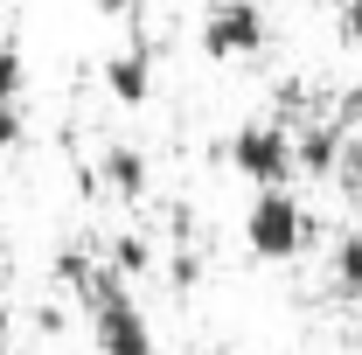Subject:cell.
Wrapping results in <instances>:
<instances>
[{
    "label": "cell",
    "instance_id": "1",
    "mask_svg": "<svg viewBox=\"0 0 362 355\" xmlns=\"http://www.w3.org/2000/svg\"><path fill=\"white\" fill-rule=\"evenodd\" d=\"M320 244V223L314 209L293 195V188H258L251 202H244V251L258 258V265H293V258H307Z\"/></svg>",
    "mask_w": 362,
    "mask_h": 355
},
{
    "label": "cell",
    "instance_id": "2",
    "mask_svg": "<svg viewBox=\"0 0 362 355\" xmlns=\"http://www.w3.org/2000/svg\"><path fill=\"white\" fill-rule=\"evenodd\" d=\"M223 161H230L244 181H251V188H293V175H300L293 133H286V126H272V119L237 126V133L223 139Z\"/></svg>",
    "mask_w": 362,
    "mask_h": 355
},
{
    "label": "cell",
    "instance_id": "3",
    "mask_svg": "<svg viewBox=\"0 0 362 355\" xmlns=\"http://www.w3.org/2000/svg\"><path fill=\"white\" fill-rule=\"evenodd\" d=\"M265 42H272V21L258 0H216L202 14V56L209 63H251Z\"/></svg>",
    "mask_w": 362,
    "mask_h": 355
},
{
    "label": "cell",
    "instance_id": "4",
    "mask_svg": "<svg viewBox=\"0 0 362 355\" xmlns=\"http://www.w3.org/2000/svg\"><path fill=\"white\" fill-rule=\"evenodd\" d=\"M98 181H105L119 202H139V195L153 188V168H146V153H139L133 139H112V146L98 153Z\"/></svg>",
    "mask_w": 362,
    "mask_h": 355
},
{
    "label": "cell",
    "instance_id": "5",
    "mask_svg": "<svg viewBox=\"0 0 362 355\" xmlns=\"http://www.w3.org/2000/svg\"><path fill=\"white\" fill-rule=\"evenodd\" d=\"M105 91H112L119 105H146V98H153V49L126 42L119 56H105Z\"/></svg>",
    "mask_w": 362,
    "mask_h": 355
},
{
    "label": "cell",
    "instance_id": "6",
    "mask_svg": "<svg viewBox=\"0 0 362 355\" xmlns=\"http://www.w3.org/2000/svg\"><path fill=\"white\" fill-rule=\"evenodd\" d=\"M334 286H341L349 300H362V230L334 237Z\"/></svg>",
    "mask_w": 362,
    "mask_h": 355
},
{
    "label": "cell",
    "instance_id": "7",
    "mask_svg": "<svg viewBox=\"0 0 362 355\" xmlns=\"http://www.w3.org/2000/svg\"><path fill=\"white\" fill-rule=\"evenodd\" d=\"M105 265H112L119 279H126V286H133L139 272L153 265V244H146V237H112V251H105Z\"/></svg>",
    "mask_w": 362,
    "mask_h": 355
},
{
    "label": "cell",
    "instance_id": "8",
    "mask_svg": "<svg viewBox=\"0 0 362 355\" xmlns=\"http://www.w3.org/2000/svg\"><path fill=\"white\" fill-rule=\"evenodd\" d=\"M0 105H28V63L14 42H0Z\"/></svg>",
    "mask_w": 362,
    "mask_h": 355
},
{
    "label": "cell",
    "instance_id": "9",
    "mask_svg": "<svg viewBox=\"0 0 362 355\" xmlns=\"http://www.w3.org/2000/svg\"><path fill=\"white\" fill-rule=\"evenodd\" d=\"M334 188L349 195V209L362 216V133L349 139V146H341V168H334Z\"/></svg>",
    "mask_w": 362,
    "mask_h": 355
},
{
    "label": "cell",
    "instance_id": "10",
    "mask_svg": "<svg viewBox=\"0 0 362 355\" xmlns=\"http://www.w3.org/2000/svg\"><path fill=\"white\" fill-rule=\"evenodd\" d=\"M28 133V105H0V153H14Z\"/></svg>",
    "mask_w": 362,
    "mask_h": 355
},
{
    "label": "cell",
    "instance_id": "11",
    "mask_svg": "<svg viewBox=\"0 0 362 355\" xmlns=\"http://www.w3.org/2000/svg\"><path fill=\"white\" fill-rule=\"evenodd\" d=\"M341 42L362 49V0H341Z\"/></svg>",
    "mask_w": 362,
    "mask_h": 355
},
{
    "label": "cell",
    "instance_id": "12",
    "mask_svg": "<svg viewBox=\"0 0 362 355\" xmlns=\"http://www.w3.org/2000/svg\"><path fill=\"white\" fill-rule=\"evenodd\" d=\"M0 355H14V313L0 307Z\"/></svg>",
    "mask_w": 362,
    "mask_h": 355
},
{
    "label": "cell",
    "instance_id": "13",
    "mask_svg": "<svg viewBox=\"0 0 362 355\" xmlns=\"http://www.w3.org/2000/svg\"><path fill=\"white\" fill-rule=\"evenodd\" d=\"M334 7H341V0H334Z\"/></svg>",
    "mask_w": 362,
    "mask_h": 355
},
{
    "label": "cell",
    "instance_id": "14",
    "mask_svg": "<svg viewBox=\"0 0 362 355\" xmlns=\"http://www.w3.org/2000/svg\"><path fill=\"white\" fill-rule=\"evenodd\" d=\"M14 355H21V349H14Z\"/></svg>",
    "mask_w": 362,
    "mask_h": 355
}]
</instances>
